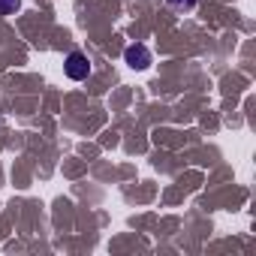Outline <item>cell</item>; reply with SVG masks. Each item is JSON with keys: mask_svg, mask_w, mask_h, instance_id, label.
<instances>
[{"mask_svg": "<svg viewBox=\"0 0 256 256\" xmlns=\"http://www.w3.org/2000/svg\"><path fill=\"white\" fill-rule=\"evenodd\" d=\"M64 70H66V76H70L72 82H84V78L90 76V60H88L84 52H70Z\"/></svg>", "mask_w": 256, "mask_h": 256, "instance_id": "obj_1", "label": "cell"}, {"mask_svg": "<svg viewBox=\"0 0 256 256\" xmlns=\"http://www.w3.org/2000/svg\"><path fill=\"white\" fill-rule=\"evenodd\" d=\"M124 60L130 64L133 70H148L151 66V52L145 46H130V48L124 52Z\"/></svg>", "mask_w": 256, "mask_h": 256, "instance_id": "obj_2", "label": "cell"}, {"mask_svg": "<svg viewBox=\"0 0 256 256\" xmlns=\"http://www.w3.org/2000/svg\"><path fill=\"white\" fill-rule=\"evenodd\" d=\"M22 0H0V16H16Z\"/></svg>", "mask_w": 256, "mask_h": 256, "instance_id": "obj_3", "label": "cell"}, {"mask_svg": "<svg viewBox=\"0 0 256 256\" xmlns=\"http://www.w3.org/2000/svg\"><path fill=\"white\" fill-rule=\"evenodd\" d=\"M169 6H172V10H193L196 0H169Z\"/></svg>", "mask_w": 256, "mask_h": 256, "instance_id": "obj_4", "label": "cell"}]
</instances>
